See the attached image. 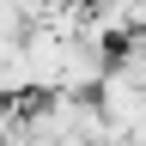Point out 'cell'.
I'll list each match as a JSON object with an SVG mask.
<instances>
[{"label": "cell", "instance_id": "obj_1", "mask_svg": "<svg viewBox=\"0 0 146 146\" xmlns=\"http://www.w3.org/2000/svg\"><path fill=\"white\" fill-rule=\"evenodd\" d=\"M98 104H104L110 128H116V134H128V128L146 122V79H140V73H128L122 61H110L104 85H98Z\"/></svg>", "mask_w": 146, "mask_h": 146}]
</instances>
